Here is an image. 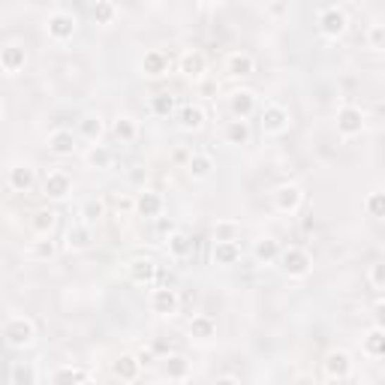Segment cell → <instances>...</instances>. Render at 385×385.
Returning <instances> with one entry per match:
<instances>
[{
	"label": "cell",
	"mask_w": 385,
	"mask_h": 385,
	"mask_svg": "<svg viewBox=\"0 0 385 385\" xmlns=\"http://www.w3.org/2000/svg\"><path fill=\"white\" fill-rule=\"evenodd\" d=\"M4 341L13 349H28L37 341V325H33V319H28V316H16V319H9L4 328Z\"/></svg>",
	"instance_id": "6da1fadb"
},
{
	"label": "cell",
	"mask_w": 385,
	"mask_h": 385,
	"mask_svg": "<svg viewBox=\"0 0 385 385\" xmlns=\"http://www.w3.org/2000/svg\"><path fill=\"white\" fill-rule=\"evenodd\" d=\"M277 262L289 277H307L313 271V259L307 250H301V247H286V250H280Z\"/></svg>",
	"instance_id": "7a4b0ae2"
},
{
	"label": "cell",
	"mask_w": 385,
	"mask_h": 385,
	"mask_svg": "<svg viewBox=\"0 0 385 385\" xmlns=\"http://www.w3.org/2000/svg\"><path fill=\"white\" fill-rule=\"evenodd\" d=\"M75 28H78L75 16H73V13H63V9H61V13H51L49 21H45V30H49V37H51L54 42H66V39H73Z\"/></svg>",
	"instance_id": "3957f363"
},
{
	"label": "cell",
	"mask_w": 385,
	"mask_h": 385,
	"mask_svg": "<svg viewBox=\"0 0 385 385\" xmlns=\"http://www.w3.org/2000/svg\"><path fill=\"white\" fill-rule=\"evenodd\" d=\"M322 367H325V377L337 379V382L353 377V358H349V353H343V349H331V353L325 355Z\"/></svg>",
	"instance_id": "277c9868"
},
{
	"label": "cell",
	"mask_w": 385,
	"mask_h": 385,
	"mask_svg": "<svg viewBox=\"0 0 385 385\" xmlns=\"http://www.w3.org/2000/svg\"><path fill=\"white\" fill-rule=\"evenodd\" d=\"M259 123H262L265 135H283L289 130V111L283 106H277V103H271V106L262 109V121Z\"/></svg>",
	"instance_id": "5b68a950"
},
{
	"label": "cell",
	"mask_w": 385,
	"mask_h": 385,
	"mask_svg": "<svg viewBox=\"0 0 385 385\" xmlns=\"http://www.w3.org/2000/svg\"><path fill=\"white\" fill-rule=\"evenodd\" d=\"M365 130V111L358 106H343L337 111V133L346 135V139H353V135H361Z\"/></svg>",
	"instance_id": "8992f818"
},
{
	"label": "cell",
	"mask_w": 385,
	"mask_h": 385,
	"mask_svg": "<svg viewBox=\"0 0 385 385\" xmlns=\"http://www.w3.org/2000/svg\"><path fill=\"white\" fill-rule=\"evenodd\" d=\"M271 199H274V208L283 211V214H295L301 208V202H304V192L301 187L295 184H280L274 192H271Z\"/></svg>",
	"instance_id": "52a82bcc"
},
{
	"label": "cell",
	"mask_w": 385,
	"mask_h": 385,
	"mask_svg": "<svg viewBox=\"0 0 385 385\" xmlns=\"http://www.w3.org/2000/svg\"><path fill=\"white\" fill-rule=\"evenodd\" d=\"M319 30H322V37H328V39L343 37V33H346V13H343V9H337V6L322 9V13H319Z\"/></svg>",
	"instance_id": "ba28073f"
},
{
	"label": "cell",
	"mask_w": 385,
	"mask_h": 385,
	"mask_svg": "<svg viewBox=\"0 0 385 385\" xmlns=\"http://www.w3.org/2000/svg\"><path fill=\"white\" fill-rule=\"evenodd\" d=\"M73 192V181L66 172H49L42 181V196L45 199H54V202H63L66 196Z\"/></svg>",
	"instance_id": "9c48e42d"
},
{
	"label": "cell",
	"mask_w": 385,
	"mask_h": 385,
	"mask_svg": "<svg viewBox=\"0 0 385 385\" xmlns=\"http://www.w3.org/2000/svg\"><path fill=\"white\" fill-rule=\"evenodd\" d=\"M178 307H181V298H178L175 289L160 286V289L151 292V310H154V313H160V316H175Z\"/></svg>",
	"instance_id": "30bf717a"
},
{
	"label": "cell",
	"mask_w": 385,
	"mask_h": 385,
	"mask_svg": "<svg viewBox=\"0 0 385 385\" xmlns=\"http://www.w3.org/2000/svg\"><path fill=\"white\" fill-rule=\"evenodd\" d=\"M163 196L160 192H154V190H142L139 196H135V214H139V217H148V220H157L163 214Z\"/></svg>",
	"instance_id": "8fae6325"
},
{
	"label": "cell",
	"mask_w": 385,
	"mask_h": 385,
	"mask_svg": "<svg viewBox=\"0 0 385 385\" xmlns=\"http://www.w3.org/2000/svg\"><path fill=\"white\" fill-rule=\"evenodd\" d=\"M157 271H160V265H157L154 259H133L127 274H130V280L135 283V286H151V283L157 280Z\"/></svg>",
	"instance_id": "7c38bea8"
},
{
	"label": "cell",
	"mask_w": 385,
	"mask_h": 385,
	"mask_svg": "<svg viewBox=\"0 0 385 385\" xmlns=\"http://www.w3.org/2000/svg\"><path fill=\"white\" fill-rule=\"evenodd\" d=\"M169 66H172V58H169L163 49L145 51V58H142V73L148 75V78H160V75H166Z\"/></svg>",
	"instance_id": "4fadbf2b"
},
{
	"label": "cell",
	"mask_w": 385,
	"mask_h": 385,
	"mask_svg": "<svg viewBox=\"0 0 385 385\" xmlns=\"http://www.w3.org/2000/svg\"><path fill=\"white\" fill-rule=\"evenodd\" d=\"M181 73H184L187 78H192V82H202L208 73V61H205V54L202 51H184L181 54Z\"/></svg>",
	"instance_id": "5bb4252c"
},
{
	"label": "cell",
	"mask_w": 385,
	"mask_h": 385,
	"mask_svg": "<svg viewBox=\"0 0 385 385\" xmlns=\"http://www.w3.org/2000/svg\"><path fill=\"white\" fill-rule=\"evenodd\" d=\"M229 111L235 118L247 121L256 111V94L253 90H235V94L229 97Z\"/></svg>",
	"instance_id": "9a60e30c"
},
{
	"label": "cell",
	"mask_w": 385,
	"mask_h": 385,
	"mask_svg": "<svg viewBox=\"0 0 385 385\" xmlns=\"http://www.w3.org/2000/svg\"><path fill=\"white\" fill-rule=\"evenodd\" d=\"M49 151L54 157H73L75 154V135H73V130H54L49 135Z\"/></svg>",
	"instance_id": "2e32d148"
},
{
	"label": "cell",
	"mask_w": 385,
	"mask_h": 385,
	"mask_svg": "<svg viewBox=\"0 0 385 385\" xmlns=\"http://www.w3.org/2000/svg\"><path fill=\"white\" fill-rule=\"evenodd\" d=\"M226 73L235 75V78H247V75L256 73V61L250 58V54H244V51H235V54L226 58Z\"/></svg>",
	"instance_id": "e0dca14e"
},
{
	"label": "cell",
	"mask_w": 385,
	"mask_h": 385,
	"mask_svg": "<svg viewBox=\"0 0 385 385\" xmlns=\"http://www.w3.org/2000/svg\"><path fill=\"white\" fill-rule=\"evenodd\" d=\"M25 63H28V54L21 45H6V49H0V70L4 73H18V70H25Z\"/></svg>",
	"instance_id": "ac0fdd59"
},
{
	"label": "cell",
	"mask_w": 385,
	"mask_h": 385,
	"mask_svg": "<svg viewBox=\"0 0 385 385\" xmlns=\"http://www.w3.org/2000/svg\"><path fill=\"white\" fill-rule=\"evenodd\" d=\"M90 241H94V232H90V223H73L70 232H66V247L70 250H87Z\"/></svg>",
	"instance_id": "d6986e66"
},
{
	"label": "cell",
	"mask_w": 385,
	"mask_h": 385,
	"mask_svg": "<svg viewBox=\"0 0 385 385\" xmlns=\"http://www.w3.org/2000/svg\"><path fill=\"white\" fill-rule=\"evenodd\" d=\"M214 265H235L241 259V244L238 241H214Z\"/></svg>",
	"instance_id": "ffe728a7"
},
{
	"label": "cell",
	"mask_w": 385,
	"mask_h": 385,
	"mask_svg": "<svg viewBox=\"0 0 385 385\" xmlns=\"http://www.w3.org/2000/svg\"><path fill=\"white\" fill-rule=\"evenodd\" d=\"M178 123H181V130L184 133H196V130L205 127V111H202L199 106H181Z\"/></svg>",
	"instance_id": "44dd1931"
},
{
	"label": "cell",
	"mask_w": 385,
	"mask_h": 385,
	"mask_svg": "<svg viewBox=\"0 0 385 385\" xmlns=\"http://www.w3.org/2000/svg\"><path fill=\"white\" fill-rule=\"evenodd\" d=\"M33 184H37V175H33L30 166H13L9 169V187L16 192H30Z\"/></svg>",
	"instance_id": "7402d4cb"
},
{
	"label": "cell",
	"mask_w": 385,
	"mask_h": 385,
	"mask_svg": "<svg viewBox=\"0 0 385 385\" xmlns=\"http://www.w3.org/2000/svg\"><path fill=\"white\" fill-rule=\"evenodd\" d=\"M214 334H217V322H214L208 313H199L190 319V337H196V341H211Z\"/></svg>",
	"instance_id": "603a6c76"
},
{
	"label": "cell",
	"mask_w": 385,
	"mask_h": 385,
	"mask_svg": "<svg viewBox=\"0 0 385 385\" xmlns=\"http://www.w3.org/2000/svg\"><path fill=\"white\" fill-rule=\"evenodd\" d=\"M139 370H142V365H139V358H135V355H121L115 365H111V373H115L118 379H123V382L139 379Z\"/></svg>",
	"instance_id": "cb8c5ba5"
},
{
	"label": "cell",
	"mask_w": 385,
	"mask_h": 385,
	"mask_svg": "<svg viewBox=\"0 0 385 385\" xmlns=\"http://www.w3.org/2000/svg\"><path fill=\"white\" fill-rule=\"evenodd\" d=\"M103 133H106V123L99 115H85L82 121H78V135L87 142H99L103 139Z\"/></svg>",
	"instance_id": "d4e9b609"
},
{
	"label": "cell",
	"mask_w": 385,
	"mask_h": 385,
	"mask_svg": "<svg viewBox=\"0 0 385 385\" xmlns=\"http://www.w3.org/2000/svg\"><path fill=\"white\" fill-rule=\"evenodd\" d=\"M223 139L229 145H247V142H250V123L241 121V118L229 121V123H226V130H223Z\"/></svg>",
	"instance_id": "484cf974"
},
{
	"label": "cell",
	"mask_w": 385,
	"mask_h": 385,
	"mask_svg": "<svg viewBox=\"0 0 385 385\" xmlns=\"http://www.w3.org/2000/svg\"><path fill=\"white\" fill-rule=\"evenodd\" d=\"M187 172H190V178L205 181V178H211V172H214V160H211L208 154H190Z\"/></svg>",
	"instance_id": "4316f807"
},
{
	"label": "cell",
	"mask_w": 385,
	"mask_h": 385,
	"mask_svg": "<svg viewBox=\"0 0 385 385\" xmlns=\"http://www.w3.org/2000/svg\"><path fill=\"white\" fill-rule=\"evenodd\" d=\"M169 253H172L175 259H187L190 253H192V238L190 235H184V232H172V235H169Z\"/></svg>",
	"instance_id": "83f0119b"
},
{
	"label": "cell",
	"mask_w": 385,
	"mask_h": 385,
	"mask_svg": "<svg viewBox=\"0 0 385 385\" xmlns=\"http://www.w3.org/2000/svg\"><path fill=\"white\" fill-rule=\"evenodd\" d=\"M54 223H58V214H54L51 208H39V211H33L30 226H33V232H37V235H51Z\"/></svg>",
	"instance_id": "f1b7e54d"
},
{
	"label": "cell",
	"mask_w": 385,
	"mask_h": 385,
	"mask_svg": "<svg viewBox=\"0 0 385 385\" xmlns=\"http://www.w3.org/2000/svg\"><path fill=\"white\" fill-rule=\"evenodd\" d=\"M111 163H115V154H111L106 145H90V151H87V166L90 169H111Z\"/></svg>",
	"instance_id": "f546056e"
},
{
	"label": "cell",
	"mask_w": 385,
	"mask_h": 385,
	"mask_svg": "<svg viewBox=\"0 0 385 385\" xmlns=\"http://www.w3.org/2000/svg\"><path fill=\"white\" fill-rule=\"evenodd\" d=\"M365 353L370 358H382L385 355V331L377 325V328H370L367 337H365Z\"/></svg>",
	"instance_id": "4dcf8cb0"
},
{
	"label": "cell",
	"mask_w": 385,
	"mask_h": 385,
	"mask_svg": "<svg viewBox=\"0 0 385 385\" xmlns=\"http://www.w3.org/2000/svg\"><path fill=\"white\" fill-rule=\"evenodd\" d=\"M277 253H280V244L274 241V238H262V241H256V247H253V256H256V262H274L277 259Z\"/></svg>",
	"instance_id": "1f68e13d"
},
{
	"label": "cell",
	"mask_w": 385,
	"mask_h": 385,
	"mask_svg": "<svg viewBox=\"0 0 385 385\" xmlns=\"http://www.w3.org/2000/svg\"><path fill=\"white\" fill-rule=\"evenodd\" d=\"M90 16H94L97 25H111L118 16V6L111 4V0H97V4L90 6Z\"/></svg>",
	"instance_id": "d6a6232c"
},
{
	"label": "cell",
	"mask_w": 385,
	"mask_h": 385,
	"mask_svg": "<svg viewBox=\"0 0 385 385\" xmlns=\"http://www.w3.org/2000/svg\"><path fill=\"white\" fill-rule=\"evenodd\" d=\"M111 133H115V139L121 145H130V142H135V135H139V127H135V121H130V118H118Z\"/></svg>",
	"instance_id": "836d02e7"
},
{
	"label": "cell",
	"mask_w": 385,
	"mask_h": 385,
	"mask_svg": "<svg viewBox=\"0 0 385 385\" xmlns=\"http://www.w3.org/2000/svg\"><path fill=\"white\" fill-rule=\"evenodd\" d=\"M166 377L169 379H187L190 377V361L184 355H169L166 358Z\"/></svg>",
	"instance_id": "e575fe53"
},
{
	"label": "cell",
	"mask_w": 385,
	"mask_h": 385,
	"mask_svg": "<svg viewBox=\"0 0 385 385\" xmlns=\"http://www.w3.org/2000/svg\"><path fill=\"white\" fill-rule=\"evenodd\" d=\"M78 217L94 226L99 217H106V202L103 199H87L85 205H82V211H78Z\"/></svg>",
	"instance_id": "d590c367"
},
{
	"label": "cell",
	"mask_w": 385,
	"mask_h": 385,
	"mask_svg": "<svg viewBox=\"0 0 385 385\" xmlns=\"http://www.w3.org/2000/svg\"><path fill=\"white\" fill-rule=\"evenodd\" d=\"M238 235H241V226L232 220H220L214 226V241H238Z\"/></svg>",
	"instance_id": "8d00e7d4"
},
{
	"label": "cell",
	"mask_w": 385,
	"mask_h": 385,
	"mask_svg": "<svg viewBox=\"0 0 385 385\" xmlns=\"http://www.w3.org/2000/svg\"><path fill=\"white\" fill-rule=\"evenodd\" d=\"M151 111H154L157 118H169L175 111V97L172 94H157L151 99Z\"/></svg>",
	"instance_id": "74e56055"
},
{
	"label": "cell",
	"mask_w": 385,
	"mask_h": 385,
	"mask_svg": "<svg viewBox=\"0 0 385 385\" xmlns=\"http://www.w3.org/2000/svg\"><path fill=\"white\" fill-rule=\"evenodd\" d=\"M39 238H42V241H33L30 256H33V259H51L54 253H58V244H54L49 235H39Z\"/></svg>",
	"instance_id": "f35d334b"
},
{
	"label": "cell",
	"mask_w": 385,
	"mask_h": 385,
	"mask_svg": "<svg viewBox=\"0 0 385 385\" xmlns=\"http://www.w3.org/2000/svg\"><path fill=\"white\" fill-rule=\"evenodd\" d=\"M51 379H54V382H87L90 373H87V370H75V367H61Z\"/></svg>",
	"instance_id": "ab89813d"
},
{
	"label": "cell",
	"mask_w": 385,
	"mask_h": 385,
	"mask_svg": "<svg viewBox=\"0 0 385 385\" xmlns=\"http://www.w3.org/2000/svg\"><path fill=\"white\" fill-rule=\"evenodd\" d=\"M365 208H367V214H370V217H385V192H370V196H367V202H365Z\"/></svg>",
	"instance_id": "60d3db41"
},
{
	"label": "cell",
	"mask_w": 385,
	"mask_h": 385,
	"mask_svg": "<svg viewBox=\"0 0 385 385\" xmlns=\"http://www.w3.org/2000/svg\"><path fill=\"white\" fill-rule=\"evenodd\" d=\"M367 45H370L373 51H382V49H385V28L379 25V21H377V25H370V30H367Z\"/></svg>",
	"instance_id": "b9f144b4"
},
{
	"label": "cell",
	"mask_w": 385,
	"mask_h": 385,
	"mask_svg": "<svg viewBox=\"0 0 385 385\" xmlns=\"http://www.w3.org/2000/svg\"><path fill=\"white\" fill-rule=\"evenodd\" d=\"M9 377H13V382H28V385H33V382H37V370L25 367V365H16Z\"/></svg>",
	"instance_id": "7bdbcfd3"
},
{
	"label": "cell",
	"mask_w": 385,
	"mask_h": 385,
	"mask_svg": "<svg viewBox=\"0 0 385 385\" xmlns=\"http://www.w3.org/2000/svg\"><path fill=\"white\" fill-rule=\"evenodd\" d=\"M370 286L377 289V292H382V286H385V268L382 265H373L370 268Z\"/></svg>",
	"instance_id": "ee69618b"
},
{
	"label": "cell",
	"mask_w": 385,
	"mask_h": 385,
	"mask_svg": "<svg viewBox=\"0 0 385 385\" xmlns=\"http://www.w3.org/2000/svg\"><path fill=\"white\" fill-rule=\"evenodd\" d=\"M175 229H178L175 220H166L163 214H160V217H157V232H160V235H166V238H169V235H172Z\"/></svg>",
	"instance_id": "f6af8a7d"
},
{
	"label": "cell",
	"mask_w": 385,
	"mask_h": 385,
	"mask_svg": "<svg viewBox=\"0 0 385 385\" xmlns=\"http://www.w3.org/2000/svg\"><path fill=\"white\" fill-rule=\"evenodd\" d=\"M135 358H139V365L145 367V365H151L154 361V349L148 346V349H139V353H135Z\"/></svg>",
	"instance_id": "bcb514c9"
},
{
	"label": "cell",
	"mask_w": 385,
	"mask_h": 385,
	"mask_svg": "<svg viewBox=\"0 0 385 385\" xmlns=\"http://www.w3.org/2000/svg\"><path fill=\"white\" fill-rule=\"evenodd\" d=\"M190 154H192V151H187V148H178V151L172 154V163H178V166H187Z\"/></svg>",
	"instance_id": "7dc6e473"
},
{
	"label": "cell",
	"mask_w": 385,
	"mask_h": 385,
	"mask_svg": "<svg viewBox=\"0 0 385 385\" xmlns=\"http://www.w3.org/2000/svg\"><path fill=\"white\" fill-rule=\"evenodd\" d=\"M133 208H135V199H127V196H121V199H118V211L127 214V211H133Z\"/></svg>",
	"instance_id": "c3c4849f"
},
{
	"label": "cell",
	"mask_w": 385,
	"mask_h": 385,
	"mask_svg": "<svg viewBox=\"0 0 385 385\" xmlns=\"http://www.w3.org/2000/svg\"><path fill=\"white\" fill-rule=\"evenodd\" d=\"M217 90V85H211V82H202V94H214Z\"/></svg>",
	"instance_id": "681fc988"
},
{
	"label": "cell",
	"mask_w": 385,
	"mask_h": 385,
	"mask_svg": "<svg viewBox=\"0 0 385 385\" xmlns=\"http://www.w3.org/2000/svg\"><path fill=\"white\" fill-rule=\"evenodd\" d=\"M0 118H4V99H0Z\"/></svg>",
	"instance_id": "f907efd6"
},
{
	"label": "cell",
	"mask_w": 385,
	"mask_h": 385,
	"mask_svg": "<svg viewBox=\"0 0 385 385\" xmlns=\"http://www.w3.org/2000/svg\"><path fill=\"white\" fill-rule=\"evenodd\" d=\"M157 4H169V0H157Z\"/></svg>",
	"instance_id": "816d5d0a"
},
{
	"label": "cell",
	"mask_w": 385,
	"mask_h": 385,
	"mask_svg": "<svg viewBox=\"0 0 385 385\" xmlns=\"http://www.w3.org/2000/svg\"><path fill=\"white\" fill-rule=\"evenodd\" d=\"M202 4H214V0H202Z\"/></svg>",
	"instance_id": "f5cc1de1"
},
{
	"label": "cell",
	"mask_w": 385,
	"mask_h": 385,
	"mask_svg": "<svg viewBox=\"0 0 385 385\" xmlns=\"http://www.w3.org/2000/svg\"><path fill=\"white\" fill-rule=\"evenodd\" d=\"M0 75H4V70H0Z\"/></svg>",
	"instance_id": "db71d44e"
}]
</instances>
